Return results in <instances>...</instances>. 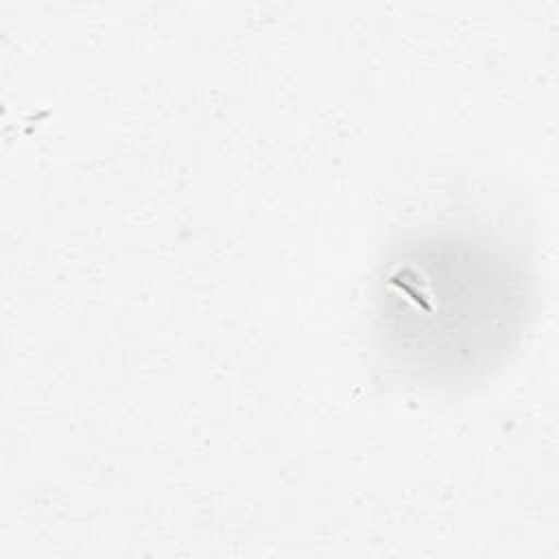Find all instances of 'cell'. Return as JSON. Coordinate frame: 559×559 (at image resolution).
Here are the masks:
<instances>
[{
    "mask_svg": "<svg viewBox=\"0 0 559 559\" xmlns=\"http://www.w3.org/2000/svg\"><path fill=\"white\" fill-rule=\"evenodd\" d=\"M469 245H428L386 277V319L408 352L437 354L432 367H474L507 330L509 273L491 255H467Z\"/></svg>",
    "mask_w": 559,
    "mask_h": 559,
    "instance_id": "6da1fadb",
    "label": "cell"
}]
</instances>
